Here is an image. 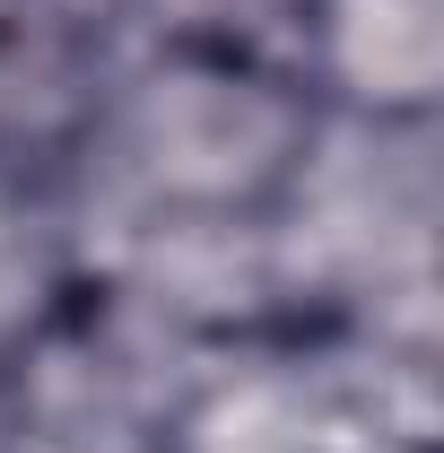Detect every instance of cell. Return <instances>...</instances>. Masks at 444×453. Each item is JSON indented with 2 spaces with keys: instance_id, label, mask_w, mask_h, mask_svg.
<instances>
[{
  "instance_id": "obj_1",
  "label": "cell",
  "mask_w": 444,
  "mask_h": 453,
  "mask_svg": "<svg viewBox=\"0 0 444 453\" xmlns=\"http://www.w3.org/2000/svg\"><path fill=\"white\" fill-rule=\"evenodd\" d=\"M332 149V113L296 70L192 53H131L113 70L96 166L131 219L157 226H279Z\"/></svg>"
},
{
  "instance_id": "obj_2",
  "label": "cell",
  "mask_w": 444,
  "mask_h": 453,
  "mask_svg": "<svg viewBox=\"0 0 444 453\" xmlns=\"http://www.w3.org/2000/svg\"><path fill=\"white\" fill-rule=\"evenodd\" d=\"M0 453H192L183 393L131 366L122 314L96 280L61 288L0 366Z\"/></svg>"
},
{
  "instance_id": "obj_3",
  "label": "cell",
  "mask_w": 444,
  "mask_h": 453,
  "mask_svg": "<svg viewBox=\"0 0 444 453\" xmlns=\"http://www.w3.org/2000/svg\"><path fill=\"white\" fill-rule=\"evenodd\" d=\"M122 35L96 0H0V201H53L96 166Z\"/></svg>"
},
{
  "instance_id": "obj_4",
  "label": "cell",
  "mask_w": 444,
  "mask_h": 453,
  "mask_svg": "<svg viewBox=\"0 0 444 453\" xmlns=\"http://www.w3.org/2000/svg\"><path fill=\"white\" fill-rule=\"evenodd\" d=\"M305 79L332 122L427 131L444 88V0H314Z\"/></svg>"
},
{
  "instance_id": "obj_5",
  "label": "cell",
  "mask_w": 444,
  "mask_h": 453,
  "mask_svg": "<svg viewBox=\"0 0 444 453\" xmlns=\"http://www.w3.org/2000/svg\"><path fill=\"white\" fill-rule=\"evenodd\" d=\"M105 18L131 53L253 61V70H296V79H305V35H314V0H113Z\"/></svg>"
}]
</instances>
